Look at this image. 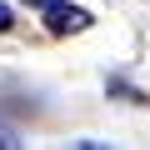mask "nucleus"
Returning a JSON list of instances; mask_svg holds the SVG:
<instances>
[{
    "mask_svg": "<svg viewBox=\"0 0 150 150\" xmlns=\"http://www.w3.org/2000/svg\"><path fill=\"white\" fill-rule=\"evenodd\" d=\"M25 5L45 15V30L50 35H70V30H85L90 25V15L80 5H70V0H25Z\"/></svg>",
    "mask_w": 150,
    "mask_h": 150,
    "instance_id": "obj_1",
    "label": "nucleus"
},
{
    "mask_svg": "<svg viewBox=\"0 0 150 150\" xmlns=\"http://www.w3.org/2000/svg\"><path fill=\"white\" fill-rule=\"evenodd\" d=\"M10 25H15V15H10V5H0V35H5Z\"/></svg>",
    "mask_w": 150,
    "mask_h": 150,
    "instance_id": "obj_2",
    "label": "nucleus"
}]
</instances>
